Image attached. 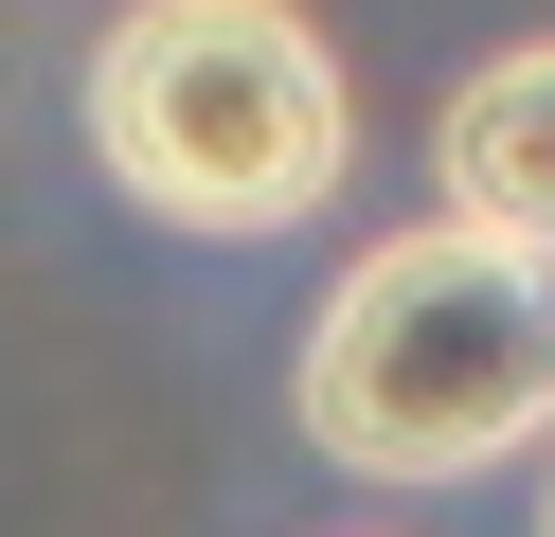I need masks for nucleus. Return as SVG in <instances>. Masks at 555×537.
<instances>
[{
  "label": "nucleus",
  "mask_w": 555,
  "mask_h": 537,
  "mask_svg": "<svg viewBox=\"0 0 555 537\" xmlns=\"http://www.w3.org/2000/svg\"><path fill=\"white\" fill-rule=\"evenodd\" d=\"M287 412L359 484H483L502 448L555 430V269L466 215H412L323 286L287 358Z\"/></svg>",
  "instance_id": "f257e3e1"
},
{
  "label": "nucleus",
  "mask_w": 555,
  "mask_h": 537,
  "mask_svg": "<svg viewBox=\"0 0 555 537\" xmlns=\"http://www.w3.org/2000/svg\"><path fill=\"white\" fill-rule=\"evenodd\" d=\"M90 162L162 233H305L359 162V90L305 0H126L90 36Z\"/></svg>",
  "instance_id": "f03ea898"
},
{
  "label": "nucleus",
  "mask_w": 555,
  "mask_h": 537,
  "mask_svg": "<svg viewBox=\"0 0 555 537\" xmlns=\"http://www.w3.org/2000/svg\"><path fill=\"white\" fill-rule=\"evenodd\" d=\"M430 179H448L466 233H502V251H538V269H555V36H519V54H483L466 90H448Z\"/></svg>",
  "instance_id": "7ed1b4c3"
},
{
  "label": "nucleus",
  "mask_w": 555,
  "mask_h": 537,
  "mask_svg": "<svg viewBox=\"0 0 555 537\" xmlns=\"http://www.w3.org/2000/svg\"><path fill=\"white\" fill-rule=\"evenodd\" d=\"M538 537H555V484H538Z\"/></svg>",
  "instance_id": "20e7f679"
}]
</instances>
